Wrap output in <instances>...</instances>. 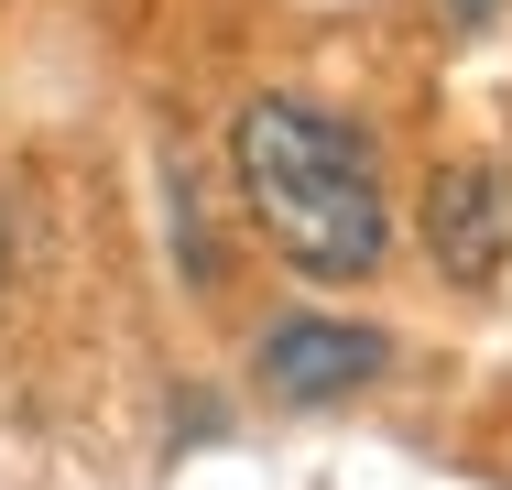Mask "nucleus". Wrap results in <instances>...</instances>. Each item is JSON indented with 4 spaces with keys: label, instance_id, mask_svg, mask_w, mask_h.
<instances>
[{
    "label": "nucleus",
    "instance_id": "obj_1",
    "mask_svg": "<svg viewBox=\"0 0 512 490\" xmlns=\"http://www.w3.org/2000/svg\"><path fill=\"white\" fill-rule=\"evenodd\" d=\"M229 164H240V196L262 218V240L316 273V284H371L393 262V207H382V175H371V142L349 120H327L316 98H251L229 120Z\"/></svg>",
    "mask_w": 512,
    "mask_h": 490
},
{
    "label": "nucleus",
    "instance_id": "obj_2",
    "mask_svg": "<svg viewBox=\"0 0 512 490\" xmlns=\"http://www.w3.org/2000/svg\"><path fill=\"white\" fill-rule=\"evenodd\" d=\"M382 327H349V316H284L262 327V382L284 403H349L360 382H382Z\"/></svg>",
    "mask_w": 512,
    "mask_h": 490
},
{
    "label": "nucleus",
    "instance_id": "obj_3",
    "mask_svg": "<svg viewBox=\"0 0 512 490\" xmlns=\"http://www.w3.org/2000/svg\"><path fill=\"white\" fill-rule=\"evenodd\" d=\"M425 251L458 273V284H491L512 251V207H502V175L491 164H447L436 196H425Z\"/></svg>",
    "mask_w": 512,
    "mask_h": 490
}]
</instances>
